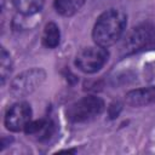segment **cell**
<instances>
[{
	"instance_id": "30bf717a",
	"label": "cell",
	"mask_w": 155,
	"mask_h": 155,
	"mask_svg": "<svg viewBox=\"0 0 155 155\" xmlns=\"http://www.w3.org/2000/svg\"><path fill=\"white\" fill-rule=\"evenodd\" d=\"M85 1L86 0H54V8L59 15L70 17L79 12Z\"/></svg>"
},
{
	"instance_id": "6da1fadb",
	"label": "cell",
	"mask_w": 155,
	"mask_h": 155,
	"mask_svg": "<svg viewBox=\"0 0 155 155\" xmlns=\"http://www.w3.org/2000/svg\"><path fill=\"white\" fill-rule=\"evenodd\" d=\"M126 15L116 8L104 11L94 22L92 29V39L96 45L109 47L114 45L124 34L126 27Z\"/></svg>"
},
{
	"instance_id": "7c38bea8",
	"label": "cell",
	"mask_w": 155,
	"mask_h": 155,
	"mask_svg": "<svg viewBox=\"0 0 155 155\" xmlns=\"http://www.w3.org/2000/svg\"><path fill=\"white\" fill-rule=\"evenodd\" d=\"M12 71V61L10 53L5 50V47H1L0 53V74H1V84L4 85L6 79L10 76Z\"/></svg>"
},
{
	"instance_id": "3957f363",
	"label": "cell",
	"mask_w": 155,
	"mask_h": 155,
	"mask_svg": "<svg viewBox=\"0 0 155 155\" xmlns=\"http://www.w3.org/2000/svg\"><path fill=\"white\" fill-rule=\"evenodd\" d=\"M46 79V73L41 68H31L18 74L10 85V93L15 98H24L39 88Z\"/></svg>"
},
{
	"instance_id": "7a4b0ae2",
	"label": "cell",
	"mask_w": 155,
	"mask_h": 155,
	"mask_svg": "<svg viewBox=\"0 0 155 155\" xmlns=\"http://www.w3.org/2000/svg\"><path fill=\"white\" fill-rule=\"evenodd\" d=\"M104 110V101L97 96H85L70 104L67 109V117L74 124L87 122L96 119Z\"/></svg>"
},
{
	"instance_id": "9c48e42d",
	"label": "cell",
	"mask_w": 155,
	"mask_h": 155,
	"mask_svg": "<svg viewBox=\"0 0 155 155\" xmlns=\"http://www.w3.org/2000/svg\"><path fill=\"white\" fill-rule=\"evenodd\" d=\"M42 45L47 48H54L59 45L61 41V31H59V27L53 23L50 22L45 25L44 28V33H42Z\"/></svg>"
},
{
	"instance_id": "8fae6325",
	"label": "cell",
	"mask_w": 155,
	"mask_h": 155,
	"mask_svg": "<svg viewBox=\"0 0 155 155\" xmlns=\"http://www.w3.org/2000/svg\"><path fill=\"white\" fill-rule=\"evenodd\" d=\"M15 8L24 15V16H31L41 11L45 0H11Z\"/></svg>"
},
{
	"instance_id": "52a82bcc",
	"label": "cell",
	"mask_w": 155,
	"mask_h": 155,
	"mask_svg": "<svg viewBox=\"0 0 155 155\" xmlns=\"http://www.w3.org/2000/svg\"><path fill=\"white\" fill-rule=\"evenodd\" d=\"M126 104L131 107H144L155 103V86H147L132 90L125 96Z\"/></svg>"
},
{
	"instance_id": "8992f818",
	"label": "cell",
	"mask_w": 155,
	"mask_h": 155,
	"mask_svg": "<svg viewBox=\"0 0 155 155\" xmlns=\"http://www.w3.org/2000/svg\"><path fill=\"white\" fill-rule=\"evenodd\" d=\"M31 107L27 102H17L12 104L4 117V124L8 131L21 132L31 121Z\"/></svg>"
},
{
	"instance_id": "277c9868",
	"label": "cell",
	"mask_w": 155,
	"mask_h": 155,
	"mask_svg": "<svg viewBox=\"0 0 155 155\" xmlns=\"http://www.w3.org/2000/svg\"><path fill=\"white\" fill-rule=\"evenodd\" d=\"M109 52L102 46H90L82 48L75 58V65L86 74H94L107 63Z\"/></svg>"
},
{
	"instance_id": "ba28073f",
	"label": "cell",
	"mask_w": 155,
	"mask_h": 155,
	"mask_svg": "<svg viewBox=\"0 0 155 155\" xmlns=\"http://www.w3.org/2000/svg\"><path fill=\"white\" fill-rule=\"evenodd\" d=\"M24 132L35 137L38 140H47L54 132V124L50 119L31 120L25 126Z\"/></svg>"
},
{
	"instance_id": "5b68a950",
	"label": "cell",
	"mask_w": 155,
	"mask_h": 155,
	"mask_svg": "<svg viewBox=\"0 0 155 155\" xmlns=\"http://www.w3.org/2000/svg\"><path fill=\"white\" fill-rule=\"evenodd\" d=\"M155 46V25L144 23L136 27L126 38L124 47L127 53L143 51Z\"/></svg>"
}]
</instances>
